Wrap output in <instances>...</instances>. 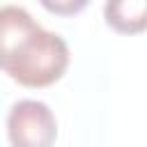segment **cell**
Listing matches in <instances>:
<instances>
[{
	"instance_id": "1",
	"label": "cell",
	"mask_w": 147,
	"mask_h": 147,
	"mask_svg": "<svg viewBox=\"0 0 147 147\" xmlns=\"http://www.w3.org/2000/svg\"><path fill=\"white\" fill-rule=\"evenodd\" d=\"M69 67L67 41L44 30L28 9L0 7V71L25 87H48Z\"/></svg>"
},
{
	"instance_id": "2",
	"label": "cell",
	"mask_w": 147,
	"mask_h": 147,
	"mask_svg": "<svg viewBox=\"0 0 147 147\" xmlns=\"http://www.w3.org/2000/svg\"><path fill=\"white\" fill-rule=\"evenodd\" d=\"M7 136L11 147H53L57 122L53 110L37 99H21L9 108Z\"/></svg>"
},
{
	"instance_id": "3",
	"label": "cell",
	"mask_w": 147,
	"mask_h": 147,
	"mask_svg": "<svg viewBox=\"0 0 147 147\" xmlns=\"http://www.w3.org/2000/svg\"><path fill=\"white\" fill-rule=\"evenodd\" d=\"M106 23L119 34H138L147 30V0H106Z\"/></svg>"
},
{
	"instance_id": "4",
	"label": "cell",
	"mask_w": 147,
	"mask_h": 147,
	"mask_svg": "<svg viewBox=\"0 0 147 147\" xmlns=\"http://www.w3.org/2000/svg\"><path fill=\"white\" fill-rule=\"evenodd\" d=\"M41 7L55 16H74V14H80L90 0H39Z\"/></svg>"
}]
</instances>
